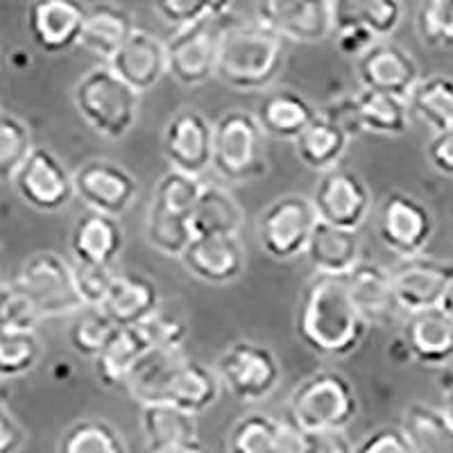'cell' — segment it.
<instances>
[{"label":"cell","mask_w":453,"mask_h":453,"mask_svg":"<svg viewBox=\"0 0 453 453\" xmlns=\"http://www.w3.org/2000/svg\"><path fill=\"white\" fill-rule=\"evenodd\" d=\"M295 329L311 351L338 361L358 351L367 325L354 309L345 277L313 274L297 297Z\"/></svg>","instance_id":"6da1fadb"},{"label":"cell","mask_w":453,"mask_h":453,"mask_svg":"<svg viewBox=\"0 0 453 453\" xmlns=\"http://www.w3.org/2000/svg\"><path fill=\"white\" fill-rule=\"evenodd\" d=\"M286 68V42L261 23L229 21L222 32L216 78L236 91H265Z\"/></svg>","instance_id":"7a4b0ae2"},{"label":"cell","mask_w":453,"mask_h":453,"mask_svg":"<svg viewBox=\"0 0 453 453\" xmlns=\"http://www.w3.org/2000/svg\"><path fill=\"white\" fill-rule=\"evenodd\" d=\"M73 104L100 139L120 141L139 120L141 93L125 84L107 64H100L75 82Z\"/></svg>","instance_id":"3957f363"},{"label":"cell","mask_w":453,"mask_h":453,"mask_svg":"<svg viewBox=\"0 0 453 453\" xmlns=\"http://www.w3.org/2000/svg\"><path fill=\"white\" fill-rule=\"evenodd\" d=\"M358 412L361 399L354 383L342 372L325 367L290 392L286 418L299 431H347Z\"/></svg>","instance_id":"277c9868"},{"label":"cell","mask_w":453,"mask_h":453,"mask_svg":"<svg viewBox=\"0 0 453 453\" xmlns=\"http://www.w3.org/2000/svg\"><path fill=\"white\" fill-rule=\"evenodd\" d=\"M268 136L257 116L232 109L213 120L211 170L229 184H248L268 175Z\"/></svg>","instance_id":"5b68a950"},{"label":"cell","mask_w":453,"mask_h":453,"mask_svg":"<svg viewBox=\"0 0 453 453\" xmlns=\"http://www.w3.org/2000/svg\"><path fill=\"white\" fill-rule=\"evenodd\" d=\"M213 370L222 390L241 403L265 402L281 383V365L274 351L248 338L229 342Z\"/></svg>","instance_id":"8992f818"},{"label":"cell","mask_w":453,"mask_h":453,"mask_svg":"<svg viewBox=\"0 0 453 453\" xmlns=\"http://www.w3.org/2000/svg\"><path fill=\"white\" fill-rule=\"evenodd\" d=\"M16 286L42 319L71 318L84 309L73 279V263L57 252H36L19 270Z\"/></svg>","instance_id":"52a82bcc"},{"label":"cell","mask_w":453,"mask_h":453,"mask_svg":"<svg viewBox=\"0 0 453 453\" xmlns=\"http://www.w3.org/2000/svg\"><path fill=\"white\" fill-rule=\"evenodd\" d=\"M229 21L232 16L202 19L173 32V36L165 42V59H168V75L180 87L196 88L216 78L222 32Z\"/></svg>","instance_id":"ba28073f"},{"label":"cell","mask_w":453,"mask_h":453,"mask_svg":"<svg viewBox=\"0 0 453 453\" xmlns=\"http://www.w3.org/2000/svg\"><path fill=\"white\" fill-rule=\"evenodd\" d=\"M318 213L309 196L283 193L257 218V241L274 261H295L306 252Z\"/></svg>","instance_id":"9c48e42d"},{"label":"cell","mask_w":453,"mask_h":453,"mask_svg":"<svg viewBox=\"0 0 453 453\" xmlns=\"http://www.w3.org/2000/svg\"><path fill=\"white\" fill-rule=\"evenodd\" d=\"M325 113L345 129L351 139L361 134L396 139L406 134L412 120L406 100L370 88H361L358 93L334 100Z\"/></svg>","instance_id":"30bf717a"},{"label":"cell","mask_w":453,"mask_h":453,"mask_svg":"<svg viewBox=\"0 0 453 453\" xmlns=\"http://www.w3.org/2000/svg\"><path fill=\"white\" fill-rule=\"evenodd\" d=\"M376 234L399 258L418 257L424 254L435 234V220L422 200L406 191H392L379 206Z\"/></svg>","instance_id":"8fae6325"},{"label":"cell","mask_w":453,"mask_h":453,"mask_svg":"<svg viewBox=\"0 0 453 453\" xmlns=\"http://www.w3.org/2000/svg\"><path fill=\"white\" fill-rule=\"evenodd\" d=\"M16 196L32 211L59 213L75 197L73 173L52 150L35 145L12 180Z\"/></svg>","instance_id":"7c38bea8"},{"label":"cell","mask_w":453,"mask_h":453,"mask_svg":"<svg viewBox=\"0 0 453 453\" xmlns=\"http://www.w3.org/2000/svg\"><path fill=\"white\" fill-rule=\"evenodd\" d=\"M311 204L318 213V220L358 232L370 218L374 197L361 175L335 165L319 173Z\"/></svg>","instance_id":"4fadbf2b"},{"label":"cell","mask_w":453,"mask_h":453,"mask_svg":"<svg viewBox=\"0 0 453 453\" xmlns=\"http://www.w3.org/2000/svg\"><path fill=\"white\" fill-rule=\"evenodd\" d=\"M213 123L204 113L184 107L170 116L161 134V152L170 170L204 177L211 170Z\"/></svg>","instance_id":"5bb4252c"},{"label":"cell","mask_w":453,"mask_h":453,"mask_svg":"<svg viewBox=\"0 0 453 453\" xmlns=\"http://www.w3.org/2000/svg\"><path fill=\"white\" fill-rule=\"evenodd\" d=\"M75 197L93 211L120 218L139 197V180L120 164L107 159H88L73 170Z\"/></svg>","instance_id":"9a60e30c"},{"label":"cell","mask_w":453,"mask_h":453,"mask_svg":"<svg viewBox=\"0 0 453 453\" xmlns=\"http://www.w3.org/2000/svg\"><path fill=\"white\" fill-rule=\"evenodd\" d=\"M257 23L283 42L319 43L334 32L329 0H257Z\"/></svg>","instance_id":"2e32d148"},{"label":"cell","mask_w":453,"mask_h":453,"mask_svg":"<svg viewBox=\"0 0 453 453\" xmlns=\"http://www.w3.org/2000/svg\"><path fill=\"white\" fill-rule=\"evenodd\" d=\"M180 261L186 273L197 281L209 286H229L245 274L248 250L242 245L241 234L193 236Z\"/></svg>","instance_id":"e0dca14e"},{"label":"cell","mask_w":453,"mask_h":453,"mask_svg":"<svg viewBox=\"0 0 453 453\" xmlns=\"http://www.w3.org/2000/svg\"><path fill=\"white\" fill-rule=\"evenodd\" d=\"M354 64L361 88L390 93L403 100L422 78L418 59L390 39H376Z\"/></svg>","instance_id":"ac0fdd59"},{"label":"cell","mask_w":453,"mask_h":453,"mask_svg":"<svg viewBox=\"0 0 453 453\" xmlns=\"http://www.w3.org/2000/svg\"><path fill=\"white\" fill-rule=\"evenodd\" d=\"M392 288L402 313L435 309L453 279V263L426 254L399 258L390 268Z\"/></svg>","instance_id":"d6986e66"},{"label":"cell","mask_w":453,"mask_h":453,"mask_svg":"<svg viewBox=\"0 0 453 453\" xmlns=\"http://www.w3.org/2000/svg\"><path fill=\"white\" fill-rule=\"evenodd\" d=\"M84 14L82 0H32L26 14L27 35L46 55H62L80 46Z\"/></svg>","instance_id":"ffe728a7"},{"label":"cell","mask_w":453,"mask_h":453,"mask_svg":"<svg viewBox=\"0 0 453 453\" xmlns=\"http://www.w3.org/2000/svg\"><path fill=\"white\" fill-rule=\"evenodd\" d=\"M345 286L354 309L367 326H390L402 315L392 288L390 268L381 263L361 258L354 270L345 274Z\"/></svg>","instance_id":"44dd1931"},{"label":"cell","mask_w":453,"mask_h":453,"mask_svg":"<svg viewBox=\"0 0 453 453\" xmlns=\"http://www.w3.org/2000/svg\"><path fill=\"white\" fill-rule=\"evenodd\" d=\"M73 263L116 268L125 250V229L120 218L87 209L73 222L68 238Z\"/></svg>","instance_id":"7402d4cb"},{"label":"cell","mask_w":453,"mask_h":453,"mask_svg":"<svg viewBox=\"0 0 453 453\" xmlns=\"http://www.w3.org/2000/svg\"><path fill=\"white\" fill-rule=\"evenodd\" d=\"M159 306L161 293L155 279L134 270H116L98 309L113 326H139Z\"/></svg>","instance_id":"603a6c76"},{"label":"cell","mask_w":453,"mask_h":453,"mask_svg":"<svg viewBox=\"0 0 453 453\" xmlns=\"http://www.w3.org/2000/svg\"><path fill=\"white\" fill-rule=\"evenodd\" d=\"M302 431L288 418L248 412L226 433V453H299Z\"/></svg>","instance_id":"cb8c5ba5"},{"label":"cell","mask_w":453,"mask_h":453,"mask_svg":"<svg viewBox=\"0 0 453 453\" xmlns=\"http://www.w3.org/2000/svg\"><path fill=\"white\" fill-rule=\"evenodd\" d=\"M107 66L136 93L150 91L168 75L165 42L136 27Z\"/></svg>","instance_id":"d4e9b609"},{"label":"cell","mask_w":453,"mask_h":453,"mask_svg":"<svg viewBox=\"0 0 453 453\" xmlns=\"http://www.w3.org/2000/svg\"><path fill=\"white\" fill-rule=\"evenodd\" d=\"M402 338L412 361L428 367H447L453 361V319L442 311L424 309L406 313Z\"/></svg>","instance_id":"484cf974"},{"label":"cell","mask_w":453,"mask_h":453,"mask_svg":"<svg viewBox=\"0 0 453 453\" xmlns=\"http://www.w3.org/2000/svg\"><path fill=\"white\" fill-rule=\"evenodd\" d=\"M304 257L313 265L315 274L345 277L361 261V236L354 229L318 220L311 232Z\"/></svg>","instance_id":"4316f807"},{"label":"cell","mask_w":453,"mask_h":453,"mask_svg":"<svg viewBox=\"0 0 453 453\" xmlns=\"http://www.w3.org/2000/svg\"><path fill=\"white\" fill-rule=\"evenodd\" d=\"M134 30V16L125 7L109 3V0L93 3V5H87L80 46L98 57L103 64H107Z\"/></svg>","instance_id":"83f0119b"},{"label":"cell","mask_w":453,"mask_h":453,"mask_svg":"<svg viewBox=\"0 0 453 453\" xmlns=\"http://www.w3.org/2000/svg\"><path fill=\"white\" fill-rule=\"evenodd\" d=\"M186 358L184 349H161V347H148L141 354L134 367L129 370L123 383V390L134 399L139 406L148 403H164L168 399L170 383L175 376L177 367Z\"/></svg>","instance_id":"f1b7e54d"},{"label":"cell","mask_w":453,"mask_h":453,"mask_svg":"<svg viewBox=\"0 0 453 453\" xmlns=\"http://www.w3.org/2000/svg\"><path fill=\"white\" fill-rule=\"evenodd\" d=\"M254 116L268 139L295 141L318 116V107L299 91L277 88L261 100Z\"/></svg>","instance_id":"f546056e"},{"label":"cell","mask_w":453,"mask_h":453,"mask_svg":"<svg viewBox=\"0 0 453 453\" xmlns=\"http://www.w3.org/2000/svg\"><path fill=\"white\" fill-rule=\"evenodd\" d=\"M150 347L141 326H113L103 349L93 358V370L100 386L107 390H123L129 370Z\"/></svg>","instance_id":"4dcf8cb0"},{"label":"cell","mask_w":453,"mask_h":453,"mask_svg":"<svg viewBox=\"0 0 453 453\" xmlns=\"http://www.w3.org/2000/svg\"><path fill=\"white\" fill-rule=\"evenodd\" d=\"M293 143L299 161L319 175L325 170L340 165L342 157L349 150L351 136L331 116H326L325 111H318L309 127Z\"/></svg>","instance_id":"1f68e13d"},{"label":"cell","mask_w":453,"mask_h":453,"mask_svg":"<svg viewBox=\"0 0 453 453\" xmlns=\"http://www.w3.org/2000/svg\"><path fill=\"white\" fill-rule=\"evenodd\" d=\"M220 392L222 386L216 370L186 354V358L177 367L175 376H173L165 403H173V406L191 412L197 418L200 412L216 406V402L220 399Z\"/></svg>","instance_id":"d6a6232c"},{"label":"cell","mask_w":453,"mask_h":453,"mask_svg":"<svg viewBox=\"0 0 453 453\" xmlns=\"http://www.w3.org/2000/svg\"><path fill=\"white\" fill-rule=\"evenodd\" d=\"M334 30L363 27L376 39H390L403 19L402 0H329Z\"/></svg>","instance_id":"836d02e7"},{"label":"cell","mask_w":453,"mask_h":453,"mask_svg":"<svg viewBox=\"0 0 453 453\" xmlns=\"http://www.w3.org/2000/svg\"><path fill=\"white\" fill-rule=\"evenodd\" d=\"M402 433L412 453H453V419L444 408L415 402L403 411Z\"/></svg>","instance_id":"e575fe53"},{"label":"cell","mask_w":453,"mask_h":453,"mask_svg":"<svg viewBox=\"0 0 453 453\" xmlns=\"http://www.w3.org/2000/svg\"><path fill=\"white\" fill-rule=\"evenodd\" d=\"M188 222H191L193 236L241 234L242 225H245V211L225 186L204 181Z\"/></svg>","instance_id":"d590c367"},{"label":"cell","mask_w":453,"mask_h":453,"mask_svg":"<svg viewBox=\"0 0 453 453\" xmlns=\"http://www.w3.org/2000/svg\"><path fill=\"white\" fill-rule=\"evenodd\" d=\"M141 431L148 453L197 440V419L173 403L141 406Z\"/></svg>","instance_id":"8d00e7d4"},{"label":"cell","mask_w":453,"mask_h":453,"mask_svg":"<svg viewBox=\"0 0 453 453\" xmlns=\"http://www.w3.org/2000/svg\"><path fill=\"white\" fill-rule=\"evenodd\" d=\"M412 120H419L431 132L453 127V78L428 75L419 78L406 98Z\"/></svg>","instance_id":"74e56055"},{"label":"cell","mask_w":453,"mask_h":453,"mask_svg":"<svg viewBox=\"0 0 453 453\" xmlns=\"http://www.w3.org/2000/svg\"><path fill=\"white\" fill-rule=\"evenodd\" d=\"M57 453H129L123 433L107 419L82 418L73 422L57 442Z\"/></svg>","instance_id":"f35d334b"},{"label":"cell","mask_w":453,"mask_h":453,"mask_svg":"<svg viewBox=\"0 0 453 453\" xmlns=\"http://www.w3.org/2000/svg\"><path fill=\"white\" fill-rule=\"evenodd\" d=\"M143 236L155 252L180 258L188 248V242L193 241V229L188 216H180V213L150 204L143 222Z\"/></svg>","instance_id":"ab89813d"},{"label":"cell","mask_w":453,"mask_h":453,"mask_svg":"<svg viewBox=\"0 0 453 453\" xmlns=\"http://www.w3.org/2000/svg\"><path fill=\"white\" fill-rule=\"evenodd\" d=\"M43 356V342L36 331L0 334V381L30 374Z\"/></svg>","instance_id":"60d3db41"},{"label":"cell","mask_w":453,"mask_h":453,"mask_svg":"<svg viewBox=\"0 0 453 453\" xmlns=\"http://www.w3.org/2000/svg\"><path fill=\"white\" fill-rule=\"evenodd\" d=\"M32 129L21 116L0 109V181L12 184L16 170L32 152Z\"/></svg>","instance_id":"b9f144b4"},{"label":"cell","mask_w":453,"mask_h":453,"mask_svg":"<svg viewBox=\"0 0 453 453\" xmlns=\"http://www.w3.org/2000/svg\"><path fill=\"white\" fill-rule=\"evenodd\" d=\"M202 186H204L202 177L186 175L180 170L168 168V173L161 175V180L157 181L150 204L165 209V211L180 213V216H191L193 206L200 197Z\"/></svg>","instance_id":"7bdbcfd3"},{"label":"cell","mask_w":453,"mask_h":453,"mask_svg":"<svg viewBox=\"0 0 453 453\" xmlns=\"http://www.w3.org/2000/svg\"><path fill=\"white\" fill-rule=\"evenodd\" d=\"M71 325H68V342L73 351L88 361H93L98 351L103 349L104 340L109 338L113 329V322L96 306H84L78 313L71 315Z\"/></svg>","instance_id":"ee69618b"},{"label":"cell","mask_w":453,"mask_h":453,"mask_svg":"<svg viewBox=\"0 0 453 453\" xmlns=\"http://www.w3.org/2000/svg\"><path fill=\"white\" fill-rule=\"evenodd\" d=\"M415 27L424 46L453 50V0H419Z\"/></svg>","instance_id":"f6af8a7d"},{"label":"cell","mask_w":453,"mask_h":453,"mask_svg":"<svg viewBox=\"0 0 453 453\" xmlns=\"http://www.w3.org/2000/svg\"><path fill=\"white\" fill-rule=\"evenodd\" d=\"M152 7L161 21L177 30L202 19L232 16L234 0H152Z\"/></svg>","instance_id":"bcb514c9"},{"label":"cell","mask_w":453,"mask_h":453,"mask_svg":"<svg viewBox=\"0 0 453 453\" xmlns=\"http://www.w3.org/2000/svg\"><path fill=\"white\" fill-rule=\"evenodd\" d=\"M139 326L148 338L150 347H161V349H184L188 334H191V326L184 315L164 309V306H159Z\"/></svg>","instance_id":"7dc6e473"},{"label":"cell","mask_w":453,"mask_h":453,"mask_svg":"<svg viewBox=\"0 0 453 453\" xmlns=\"http://www.w3.org/2000/svg\"><path fill=\"white\" fill-rule=\"evenodd\" d=\"M42 318L14 281H0V334L36 331Z\"/></svg>","instance_id":"c3c4849f"},{"label":"cell","mask_w":453,"mask_h":453,"mask_svg":"<svg viewBox=\"0 0 453 453\" xmlns=\"http://www.w3.org/2000/svg\"><path fill=\"white\" fill-rule=\"evenodd\" d=\"M113 273L116 268H100V265H82V263H73V279H75V290L80 295L82 306L103 304L104 295L109 290Z\"/></svg>","instance_id":"681fc988"},{"label":"cell","mask_w":453,"mask_h":453,"mask_svg":"<svg viewBox=\"0 0 453 453\" xmlns=\"http://www.w3.org/2000/svg\"><path fill=\"white\" fill-rule=\"evenodd\" d=\"M354 453H412L406 435L399 426H379L358 444H354Z\"/></svg>","instance_id":"f907efd6"},{"label":"cell","mask_w":453,"mask_h":453,"mask_svg":"<svg viewBox=\"0 0 453 453\" xmlns=\"http://www.w3.org/2000/svg\"><path fill=\"white\" fill-rule=\"evenodd\" d=\"M299 453H354L347 431H302Z\"/></svg>","instance_id":"816d5d0a"},{"label":"cell","mask_w":453,"mask_h":453,"mask_svg":"<svg viewBox=\"0 0 453 453\" xmlns=\"http://www.w3.org/2000/svg\"><path fill=\"white\" fill-rule=\"evenodd\" d=\"M426 161L442 177L453 180V127L444 132H433L426 143Z\"/></svg>","instance_id":"f5cc1de1"},{"label":"cell","mask_w":453,"mask_h":453,"mask_svg":"<svg viewBox=\"0 0 453 453\" xmlns=\"http://www.w3.org/2000/svg\"><path fill=\"white\" fill-rule=\"evenodd\" d=\"M331 36H334L335 50L342 57L354 59V62L376 42V36L363 27H340V30L331 32Z\"/></svg>","instance_id":"db71d44e"},{"label":"cell","mask_w":453,"mask_h":453,"mask_svg":"<svg viewBox=\"0 0 453 453\" xmlns=\"http://www.w3.org/2000/svg\"><path fill=\"white\" fill-rule=\"evenodd\" d=\"M26 428L0 399V453H19L26 444Z\"/></svg>","instance_id":"11a10c76"},{"label":"cell","mask_w":453,"mask_h":453,"mask_svg":"<svg viewBox=\"0 0 453 453\" xmlns=\"http://www.w3.org/2000/svg\"><path fill=\"white\" fill-rule=\"evenodd\" d=\"M388 356H390V361L395 363H411L412 356H411V349H408L406 340L399 335L396 340H392L390 345H388Z\"/></svg>","instance_id":"9f6ffc18"},{"label":"cell","mask_w":453,"mask_h":453,"mask_svg":"<svg viewBox=\"0 0 453 453\" xmlns=\"http://www.w3.org/2000/svg\"><path fill=\"white\" fill-rule=\"evenodd\" d=\"M451 376H440V390L444 395V412L453 419V372H449Z\"/></svg>","instance_id":"6f0895ef"},{"label":"cell","mask_w":453,"mask_h":453,"mask_svg":"<svg viewBox=\"0 0 453 453\" xmlns=\"http://www.w3.org/2000/svg\"><path fill=\"white\" fill-rule=\"evenodd\" d=\"M155 453H206V449L202 447L200 440H191V442L177 444V447L161 449V451H155Z\"/></svg>","instance_id":"680465c9"},{"label":"cell","mask_w":453,"mask_h":453,"mask_svg":"<svg viewBox=\"0 0 453 453\" xmlns=\"http://www.w3.org/2000/svg\"><path fill=\"white\" fill-rule=\"evenodd\" d=\"M438 309L442 311L444 315H449V318L453 319V279H451V283H449V286H447V290H444V295H442V299H440Z\"/></svg>","instance_id":"91938a15"}]
</instances>
